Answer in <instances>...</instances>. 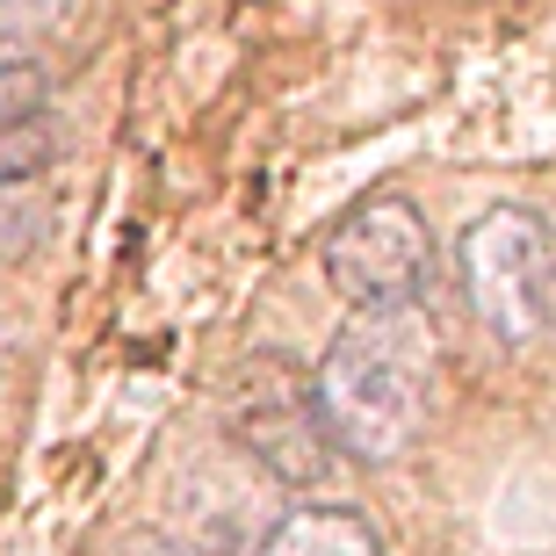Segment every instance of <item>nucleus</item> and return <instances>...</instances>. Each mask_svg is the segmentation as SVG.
Listing matches in <instances>:
<instances>
[{"label": "nucleus", "instance_id": "nucleus-1", "mask_svg": "<svg viewBox=\"0 0 556 556\" xmlns=\"http://www.w3.org/2000/svg\"><path fill=\"white\" fill-rule=\"evenodd\" d=\"M433 397V318L427 304L354 311L311 369V405L348 463H397Z\"/></svg>", "mask_w": 556, "mask_h": 556}, {"label": "nucleus", "instance_id": "nucleus-9", "mask_svg": "<svg viewBox=\"0 0 556 556\" xmlns=\"http://www.w3.org/2000/svg\"><path fill=\"white\" fill-rule=\"evenodd\" d=\"M22 59H29V43H22V37H15V29H0V73H15V65H22Z\"/></svg>", "mask_w": 556, "mask_h": 556}, {"label": "nucleus", "instance_id": "nucleus-10", "mask_svg": "<svg viewBox=\"0 0 556 556\" xmlns=\"http://www.w3.org/2000/svg\"><path fill=\"white\" fill-rule=\"evenodd\" d=\"M549 311H556V231H549Z\"/></svg>", "mask_w": 556, "mask_h": 556}, {"label": "nucleus", "instance_id": "nucleus-6", "mask_svg": "<svg viewBox=\"0 0 556 556\" xmlns=\"http://www.w3.org/2000/svg\"><path fill=\"white\" fill-rule=\"evenodd\" d=\"M51 195L37 188V174L29 181H0V261H29V253L51 247Z\"/></svg>", "mask_w": 556, "mask_h": 556}, {"label": "nucleus", "instance_id": "nucleus-11", "mask_svg": "<svg viewBox=\"0 0 556 556\" xmlns=\"http://www.w3.org/2000/svg\"><path fill=\"white\" fill-rule=\"evenodd\" d=\"M152 556H203V549H152Z\"/></svg>", "mask_w": 556, "mask_h": 556}, {"label": "nucleus", "instance_id": "nucleus-4", "mask_svg": "<svg viewBox=\"0 0 556 556\" xmlns=\"http://www.w3.org/2000/svg\"><path fill=\"white\" fill-rule=\"evenodd\" d=\"M239 441L261 470L275 477V492H318L340 470V448H332L326 419L311 405V391L289 397H253V413H239Z\"/></svg>", "mask_w": 556, "mask_h": 556}, {"label": "nucleus", "instance_id": "nucleus-8", "mask_svg": "<svg viewBox=\"0 0 556 556\" xmlns=\"http://www.w3.org/2000/svg\"><path fill=\"white\" fill-rule=\"evenodd\" d=\"M65 8H73V0H0V29H15V37L29 43V37H43V29H59Z\"/></svg>", "mask_w": 556, "mask_h": 556}, {"label": "nucleus", "instance_id": "nucleus-7", "mask_svg": "<svg viewBox=\"0 0 556 556\" xmlns=\"http://www.w3.org/2000/svg\"><path fill=\"white\" fill-rule=\"evenodd\" d=\"M59 152V130L43 124V116H15V124H0V181H29L43 174Z\"/></svg>", "mask_w": 556, "mask_h": 556}, {"label": "nucleus", "instance_id": "nucleus-5", "mask_svg": "<svg viewBox=\"0 0 556 556\" xmlns=\"http://www.w3.org/2000/svg\"><path fill=\"white\" fill-rule=\"evenodd\" d=\"M261 556H383V535H376L369 514L354 506H289L275 514V528L261 535Z\"/></svg>", "mask_w": 556, "mask_h": 556}, {"label": "nucleus", "instance_id": "nucleus-3", "mask_svg": "<svg viewBox=\"0 0 556 556\" xmlns=\"http://www.w3.org/2000/svg\"><path fill=\"white\" fill-rule=\"evenodd\" d=\"M326 289L348 311H391L419 304L433 275V231L419 217V203L405 195H362V203L326 231Z\"/></svg>", "mask_w": 556, "mask_h": 556}, {"label": "nucleus", "instance_id": "nucleus-2", "mask_svg": "<svg viewBox=\"0 0 556 556\" xmlns=\"http://www.w3.org/2000/svg\"><path fill=\"white\" fill-rule=\"evenodd\" d=\"M455 275L470 296L477 326L506 348H535L556 326L549 311V225L520 203H492L455 239Z\"/></svg>", "mask_w": 556, "mask_h": 556}]
</instances>
